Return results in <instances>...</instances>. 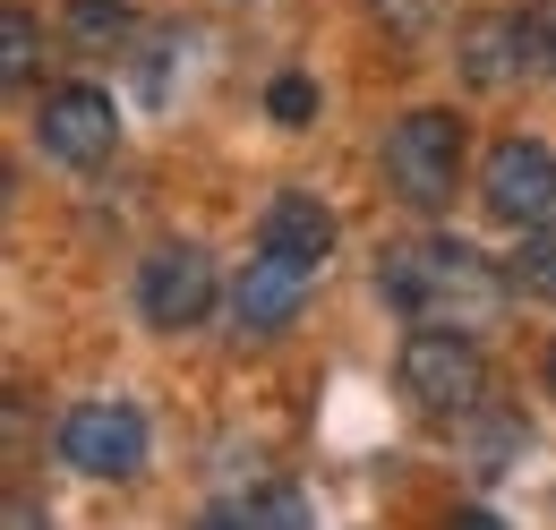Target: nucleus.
Segmentation results:
<instances>
[{
    "instance_id": "f257e3e1",
    "label": "nucleus",
    "mask_w": 556,
    "mask_h": 530,
    "mask_svg": "<svg viewBox=\"0 0 556 530\" xmlns=\"http://www.w3.org/2000/svg\"><path fill=\"white\" fill-rule=\"evenodd\" d=\"M377 291H386V300H394L412 326H471V333H480L488 317L505 308L514 274H496V265H488L471 240L419 231V240L377 249Z\"/></svg>"
},
{
    "instance_id": "f03ea898",
    "label": "nucleus",
    "mask_w": 556,
    "mask_h": 530,
    "mask_svg": "<svg viewBox=\"0 0 556 530\" xmlns=\"http://www.w3.org/2000/svg\"><path fill=\"white\" fill-rule=\"evenodd\" d=\"M403 394H412V411L445 419V428L471 402H488V359L471 342V326H412V342H403Z\"/></svg>"
},
{
    "instance_id": "7ed1b4c3",
    "label": "nucleus",
    "mask_w": 556,
    "mask_h": 530,
    "mask_svg": "<svg viewBox=\"0 0 556 530\" xmlns=\"http://www.w3.org/2000/svg\"><path fill=\"white\" fill-rule=\"evenodd\" d=\"M463 121L454 112H412V121H394L386 137V189L419 214H445L454 205V180H463Z\"/></svg>"
},
{
    "instance_id": "20e7f679",
    "label": "nucleus",
    "mask_w": 556,
    "mask_h": 530,
    "mask_svg": "<svg viewBox=\"0 0 556 530\" xmlns=\"http://www.w3.org/2000/svg\"><path fill=\"white\" fill-rule=\"evenodd\" d=\"M61 463L86 470V479H138L146 419L129 402H77V411H61Z\"/></svg>"
},
{
    "instance_id": "39448f33",
    "label": "nucleus",
    "mask_w": 556,
    "mask_h": 530,
    "mask_svg": "<svg viewBox=\"0 0 556 530\" xmlns=\"http://www.w3.org/2000/svg\"><path fill=\"white\" fill-rule=\"evenodd\" d=\"M308 282H317V257H291V249H266L231 274V326L240 333H282L300 308H308Z\"/></svg>"
},
{
    "instance_id": "423d86ee",
    "label": "nucleus",
    "mask_w": 556,
    "mask_h": 530,
    "mask_svg": "<svg viewBox=\"0 0 556 530\" xmlns=\"http://www.w3.org/2000/svg\"><path fill=\"white\" fill-rule=\"evenodd\" d=\"M35 137H43L52 163L94 172V163H112V146H121V112H112V94H94V86H52L43 112H35Z\"/></svg>"
},
{
    "instance_id": "0eeeda50",
    "label": "nucleus",
    "mask_w": 556,
    "mask_h": 530,
    "mask_svg": "<svg viewBox=\"0 0 556 530\" xmlns=\"http://www.w3.org/2000/svg\"><path fill=\"white\" fill-rule=\"evenodd\" d=\"M480 198L496 223H540V214H556V154L540 146V137H496V154H488L480 172Z\"/></svg>"
},
{
    "instance_id": "6e6552de",
    "label": "nucleus",
    "mask_w": 556,
    "mask_h": 530,
    "mask_svg": "<svg viewBox=\"0 0 556 530\" xmlns=\"http://www.w3.org/2000/svg\"><path fill=\"white\" fill-rule=\"evenodd\" d=\"M138 308H146V326H163V333L198 326V317L214 308V257H206V249H189V240L154 249L146 274H138Z\"/></svg>"
},
{
    "instance_id": "1a4fd4ad",
    "label": "nucleus",
    "mask_w": 556,
    "mask_h": 530,
    "mask_svg": "<svg viewBox=\"0 0 556 530\" xmlns=\"http://www.w3.org/2000/svg\"><path fill=\"white\" fill-rule=\"evenodd\" d=\"M266 249H291V257H334V205L308 198V189H282L275 205H266V231H257Z\"/></svg>"
},
{
    "instance_id": "9d476101",
    "label": "nucleus",
    "mask_w": 556,
    "mask_h": 530,
    "mask_svg": "<svg viewBox=\"0 0 556 530\" xmlns=\"http://www.w3.org/2000/svg\"><path fill=\"white\" fill-rule=\"evenodd\" d=\"M454 437L471 445V479H496V470L514 463V445H522V411H505V402H471V411L454 419Z\"/></svg>"
},
{
    "instance_id": "9b49d317",
    "label": "nucleus",
    "mask_w": 556,
    "mask_h": 530,
    "mask_svg": "<svg viewBox=\"0 0 556 530\" xmlns=\"http://www.w3.org/2000/svg\"><path fill=\"white\" fill-rule=\"evenodd\" d=\"M206 522L214 530H300L308 522V496L300 488H249V496H223Z\"/></svg>"
},
{
    "instance_id": "f8f14e48",
    "label": "nucleus",
    "mask_w": 556,
    "mask_h": 530,
    "mask_svg": "<svg viewBox=\"0 0 556 530\" xmlns=\"http://www.w3.org/2000/svg\"><path fill=\"white\" fill-rule=\"evenodd\" d=\"M463 68H471V86H505V77L522 68V35H514V17H480V26H463Z\"/></svg>"
},
{
    "instance_id": "ddd939ff",
    "label": "nucleus",
    "mask_w": 556,
    "mask_h": 530,
    "mask_svg": "<svg viewBox=\"0 0 556 530\" xmlns=\"http://www.w3.org/2000/svg\"><path fill=\"white\" fill-rule=\"evenodd\" d=\"M514 291H531V300H556V214L540 223H522V249H514Z\"/></svg>"
},
{
    "instance_id": "4468645a",
    "label": "nucleus",
    "mask_w": 556,
    "mask_h": 530,
    "mask_svg": "<svg viewBox=\"0 0 556 530\" xmlns=\"http://www.w3.org/2000/svg\"><path fill=\"white\" fill-rule=\"evenodd\" d=\"M514 35H522V68L556 77V0H522L514 9Z\"/></svg>"
},
{
    "instance_id": "2eb2a0df",
    "label": "nucleus",
    "mask_w": 556,
    "mask_h": 530,
    "mask_svg": "<svg viewBox=\"0 0 556 530\" xmlns=\"http://www.w3.org/2000/svg\"><path fill=\"white\" fill-rule=\"evenodd\" d=\"M0 77L9 86L35 77V26H26V9H0Z\"/></svg>"
},
{
    "instance_id": "dca6fc26",
    "label": "nucleus",
    "mask_w": 556,
    "mask_h": 530,
    "mask_svg": "<svg viewBox=\"0 0 556 530\" xmlns=\"http://www.w3.org/2000/svg\"><path fill=\"white\" fill-rule=\"evenodd\" d=\"M266 112H275L282 129H300V121L317 112V86H308V77L291 68V77H275V86H266Z\"/></svg>"
},
{
    "instance_id": "f3484780",
    "label": "nucleus",
    "mask_w": 556,
    "mask_h": 530,
    "mask_svg": "<svg viewBox=\"0 0 556 530\" xmlns=\"http://www.w3.org/2000/svg\"><path fill=\"white\" fill-rule=\"evenodd\" d=\"M121 35H129V17L112 0H77V43H121Z\"/></svg>"
},
{
    "instance_id": "a211bd4d",
    "label": "nucleus",
    "mask_w": 556,
    "mask_h": 530,
    "mask_svg": "<svg viewBox=\"0 0 556 530\" xmlns=\"http://www.w3.org/2000/svg\"><path fill=\"white\" fill-rule=\"evenodd\" d=\"M368 9H377V17L394 26V35H419V26L437 17V0H368Z\"/></svg>"
},
{
    "instance_id": "6ab92c4d",
    "label": "nucleus",
    "mask_w": 556,
    "mask_h": 530,
    "mask_svg": "<svg viewBox=\"0 0 556 530\" xmlns=\"http://www.w3.org/2000/svg\"><path fill=\"white\" fill-rule=\"evenodd\" d=\"M548 386H556V351H548Z\"/></svg>"
}]
</instances>
